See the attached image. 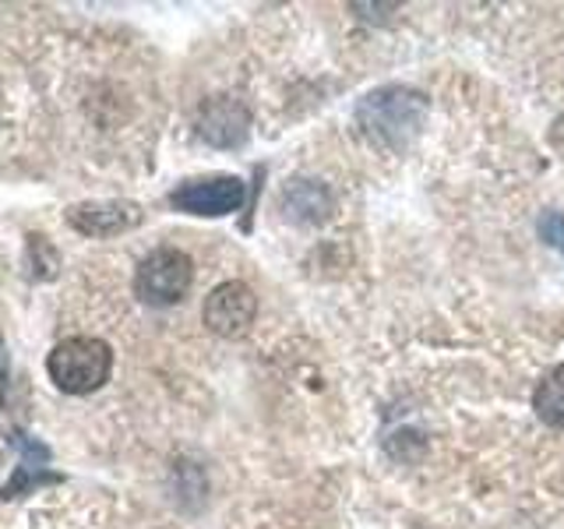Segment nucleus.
<instances>
[{
  "mask_svg": "<svg viewBox=\"0 0 564 529\" xmlns=\"http://www.w3.org/2000/svg\"><path fill=\"white\" fill-rule=\"evenodd\" d=\"M423 117H427V99L413 93V88L399 85L370 93L357 110V123L364 128V134L392 149L410 145L423 128Z\"/></svg>",
  "mask_w": 564,
  "mask_h": 529,
  "instance_id": "nucleus-1",
  "label": "nucleus"
},
{
  "mask_svg": "<svg viewBox=\"0 0 564 529\" xmlns=\"http://www.w3.org/2000/svg\"><path fill=\"white\" fill-rule=\"evenodd\" d=\"M67 223L85 237H113L141 223L134 202H82L67 208Z\"/></svg>",
  "mask_w": 564,
  "mask_h": 529,
  "instance_id": "nucleus-6",
  "label": "nucleus"
},
{
  "mask_svg": "<svg viewBox=\"0 0 564 529\" xmlns=\"http://www.w3.org/2000/svg\"><path fill=\"white\" fill-rule=\"evenodd\" d=\"M243 181L240 176H205V181H187L170 194V205L187 216H229L243 205Z\"/></svg>",
  "mask_w": 564,
  "mask_h": 529,
  "instance_id": "nucleus-5",
  "label": "nucleus"
},
{
  "mask_svg": "<svg viewBox=\"0 0 564 529\" xmlns=\"http://www.w3.org/2000/svg\"><path fill=\"white\" fill-rule=\"evenodd\" d=\"M533 410L551 428H564V364L546 375L533 392Z\"/></svg>",
  "mask_w": 564,
  "mask_h": 529,
  "instance_id": "nucleus-8",
  "label": "nucleus"
},
{
  "mask_svg": "<svg viewBox=\"0 0 564 529\" xmlns=\"http://www.w3.org/2000/svg\"><path fill=\"white\" fill-rule=\"evenodd\" d=\"M194 279V264L184 251L176 247H159L145 261L138 264L134 276V293L152 307H170L176 300H184Z\"/></svg>",
  "mask_w": 564,
  "mask_h": 529,
  "instance_id": "nucleus-3",
  "label": "nucleus"
},
{
  "mask_svg": "<svg viewBox=\"0 0 564 529\" xmlns=\"http://www.w3.org/2000/svg\"><path fill=\"white\" fill-rule=\"evenodd\" d=\"M540 237H543V244H551L554 251L564 255V216L561 212H546L540 219Z\"/></svg>",
  "mask_w": 564,
  "mask_h": 529,
  "instance_id": "nucleus-9",
  "label": "nucleus"
},
{
  "mask_svg": "<svg viewBox=\"0 0 564 529\" xmlns=\"http://www.w3.org/2000/svg\"><path fill=\"white\" fill-rule=\"evenodd\" d=\"M554 141H557V145L564 149V120L557 123V128H554Z\"/></svg>",
  "mask_w": 564,
  "mask_h": 529,
  "instance_id": "nucleus-11",
  "label": "nucleus"
},
{
  "mask_svg": "<svg viewBox=\"0 0 564 529\" xmlns=\"http://www.w3.org/2000/svg\"><path fill=\"white\" fill-rule=\"evenodd\" d=\"M254 314H258V296L243 282H223V287H216L208 293L202 311L208 332L223 335V339H240V335L251 332Z\"/></svg>",
  "mask_w": 564,
  "mask_h": 529,
  "instance_id": "nucleus-4",
  "label": "nucleus"
},
{
  "mask_svg": "<svg viewBox=\"0 0 564 529\" xmlns=\"http://www.w3.org/2000/svg\"><path fill=\"white\" fill-rule=\"evenodd\" d=\"M50 381L67 396H85L110 378L113 370V349L93 335H70V339L57 343L46 357Z\"/></svg>",
  "mask_w": 564,
  "mask_h": 529,
  "instance_id": "nucleus-2",
  "label": "nucleus"
},
{
  "mask_svg": "<svg viewBox=\"0 0 564 529\" xmlns=\"http://www.w3.org/2000/svg\"><path fill=\"white\" fill-rule=\"evenodd\" d=\"M4 378H8V364H4V343H0V402H4Z\"/></svg>",
  "mask_w": 564,
  "mask_h": 529,
  "instance_id": "nucleus-10",
  "label": "nucleus"
},
{
  "mask_svg": "<svg viewBox=\"0 0 564 529\" xmlns=\"http://www.w3.org/2000/svg\"><path fill=\"white\" fill-rule=\"evenodd\" d=\"M202 134L216 145H240L247 138V114L234 102H212L202 117Z\"/></svg>",
  "mask_w": 564,
  "mask_h": 529,
  "instance_id": "nucleus-7",
  "label": "nucleus"
}]
</instances>
